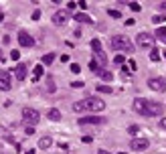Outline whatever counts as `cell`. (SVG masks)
<instances>
[{"mask_svg": "<svg viewBox=\"0 0 166 154\" xmlns=\"http://www.w3.org/2000/svg\"><path fill=\"white\" fill-rule=\"evenodd\" d=\"M99 75H101V79L103 81H112L113 79V75L109 73V71H103V69H99Z\"/></svg>", "mask_w": 166, "mask_h": 154, "instance_id": "cell-20", "label": "cell"}, {"mask_svg": "<svg viewBox=\"0 0 166 154\" xmlns=\"http://www.w3.org/2000/svg\"><path fill=\"white\" fill-rule=\"evenodd\" d=\"M77 124H79V126H87V124H103V118H101V116H87V118H79Z\"/></svg>", "mask_w": 166, "mask_h": 154, "instance_id": "cell-11", "label": "cell"}, {"mask_svg": "<svg viewBox=\"0 0 166 154\" xmlns=\"http://www.w3.org/2000/svg\"><path fill=\"white\" fill-rule=\"evenodd\" d=\"M99 154H109V152H106V150H99Z\"/></svg>", "mask_w": 166, "mask_h": 154, "instance_id": "cell-45", "label": "cell"}, {"mask_svg": "<svg viewBox=\"0 0 166 154\" xmlns=\"http://www.w3.org/2000/svg\"><path fill=\"white\" fill-rule=\"evenodd\" d=\"M10 85H12V83H10V73L2 69V71H0V89H2V91H8Z\"/></svg>", "mask_w": 166, "mask_h": 154, "instance_id": "cell-8", "label": "cell"}, {"mask_svg": "<svg viewBox=\"0 0 166 154\" xmlns=\"http://www.w3.org/2000/svg\"><path fill=\"white\" fill-rule=\"evenodd\" d=\"M53 146V140L49 138V136H45V138H41L39 140V148H43V150H47V148Z\"/></svg>", "mask_w": 166, "mask_h": 154, "instance_id": "cell-14", "label": "cell"}, {"mask_svg": "<svg viewBox=\"0 0 166 154\" xmlns=\"http://www.w3.org/2000/svg\"><path fill=\"white\" fill-rule=\"evenodd\" d=\"M71 85H73V87H83V83H81V81H73Z\"/></svg>", "mask_w": 166, "mask_h": 154, "instance_id": "cell-41", "label": "cell"}, {"mask_svg": "<svg viewBox=\"0 0 166 154\" xmlns=\"http://www.w3.org/2000/svg\"><path fill=\"white\" fill-rule=\"evenodd\" d=\"M107 14H109V16H113V18H120V16H122L120 10H113V8H109V10H107Z\"/></svg>", "mask_w": 166, "mask_h": 154, "instance_id": "cell-28", "label": "cell"}, {"mask_svg": "<svg viewBox=\"0 0 166 154\" xmlns=\"http://www.w3.org/2000/svg\"><path fill=\"white\" fill-rule=\"evenodd\" d=\"M18 57H20V51H12V53H10V59L12 61H18Z\"/></svg>", "mask_w": 166, "mask_h": 154, "instance_id": "cell-32", "label": "cell"}, {"mask_svg": "<svg viewBox=\"0 0 166 154\" xmlns=\"http://www.w3.org/2000/svg\"><path fill=\"white\" fill-rule=\"evenodd\" d=\"M77 4H79V6L83 8V10H85V6H87V2H85V0H79V2H77Z\"/></svg>", "mask_w": 166, "mask_h": 154, "instance_id": "cell-39", "label": "cell"}, {"mask_svg": "<svg viewBox=\"0 0 166 154\" xmlns=\"http://www.w3.org/2000/svg\"><path fill=\"white\" fill-rule=\"evenodd\" d=\"M109 45H112L113 51H122V53H134V45L132 41L128 39L126 34H116L109 39Z\"/></svg>", "mask_w": 166, "mask_h": 154, "instance_id": "cell-2", "label": "cell"}, {"mask_svg": "<svg viewBox=\"0 0 166 154\" xmlns=\"http://www.w3.org/2000/svg\"><path fill=\"white\" fill-rule=\"evenodd\" d=\"M160 10H164L166 12V2H160Z\"/></svg>", "mask_w": 166, "mask_h": 154, "instance_id": "cell-42", "label": "cell"}, {"mask_svg": "<svg viewBox=\"0 0 166 154\" xmlns=\"http://www.w3.org/2000/svg\"><path fill=\"white\" fill-rule=\"evenodd\" d=\"M24 134H27V136H33V134H34V128H33V126H27Z\"/></svg>", "mask_w": 166, "mask_h": 154, "instance_id": "cell-34", "label": "cell"}, {"mask_svg": "<svg viewBox=\"0 0 166 154\" xmlns=\"http://www.w3.org/2000/svg\"><path fill=\"white\" fill-rule=\"evenodd\" d=\"M75 6H77V2H67V10H73Z\"/></svg>", "mask_w": 166, "mask_h": 154, "instance_id": "cell-36", "label": "cell"}, {"mask_svg": "<svg viewBox=\"0 0 166 154\" xmlns=\"http://www.w3.org/2000/svg\"><path fill=\"white\" fill-rule=\"evenodd\" d=\"M55 61V55L53 53H47V55H43V65H51Z\"/></svg>", "mask_w": 166, "mask_h": 154, "instance_id": "cell-19", "label": "cell"}, {"mask_svg": "<svg viewBox=\"0 0 166 154\" xmlns=\"http://www.w3.org/2000/svg\"><path fill=\"white\" fill-rule=\"evenodd\" d=\"M27 154H34V150H27Z\"/></svg>", "mask_w": 166, "mask_h": 154, "instance_id": "cell-44", "label": "cell"}, {"mask_svg": "<svg viewBox=\"0 0 166 154\" xmlns=\"http://www.w3.org/2000/svg\"><path fill=\"white\" fill-rule=\"evenodd\" d=\"M97 91L99 93H113V89L109 85H97Z\"/></svg>", "mask_w": 166, "mask_h": 154, "instance_id": "cell-21", "label": "cell"}, {"mask_svg": "<svg viewBox=\"0 0 166 154\" xmlns=\"http://www.w3.org/2000/svg\"><path fill=\"white\" fill-rule=\"evenodd\" d=\"M47 116H49V120H53V122H59L61 120V112H59V110H55V107H53V110H49V114H47Z\"/></svg>", "mask_w": 166, "mask_h": 154, "instance_id": "cell-17", "label": "cell"}, {"mask_svg": "<svg viewBox=\"0 0 166 154\" xmlns=\"http://www.w3.org/2000/svg\"><path fill=\"white\" fill-rule=\"evenodd\" d=\"M162 20H164V16H162V14H156V16H152V22H156V25H160Z\"/></svg>", "mask_w": 166, "mask_h": 154, "instance_id": "cell-31", "label": "cell"}, {"mask_svg": "<svg viewBox=\"0 0 166 154\" xmlns=\"http://www.w3.org/2000/svg\"><path fill=\"white\" fill-rule=\"evenodd\" d=\"M89 69H91L93 73H99V63H97V61L93 59V61H91V63H89Z\"/></svg>", "mask_w": 166, "mask_h": 154, "instance_id": "cell-23", "label": "cell"}, {"mask_svg": "<svg viewBox=\"0 0 166 154\" xmlns=\"http://www.w3.org/2000/svg\"><path fill=\"white\" fill-rule=\"evenodd\" d=\"M39 120H41V114L34 110V107H24L22 110V122L27 124V126H37L39 124Z\"/></svg>", "mask_w": 166, "mask_h": 154, "instance_id": "cell-4", "label": "cell"}, {"mask_svg": "<svg viewBox=\"0 0 166 154\" xmlns=\"http://www.w3.org/2000/svg\"><path fill=\"white\" fill-rule=\"evenodd\" d=\"M154 34H156V39H158V41H162V43L166 45V27H160Z\"/></svg>", "mask_w": 166, "mask_h": 154, "instance_id": "cell-16", "label": "cell"}, {"mask_svg": "<svg viewBox=\"0 0 166 154\" xmlns=\"http://www.w3.org/2000/svg\"><path fill=\"white\" fill-rule=\"evenodd\" d=\"M160 128H162V130H166V118H162V120H160Z\"/></svg>", "mask_w": 166, "mask_h": 154, "instance_id": "cell-38", "label": "cell"}, {"mask_svg": "<svg viewBox=\"0 0 166 154\" xmlns=\"http://www.w3.org/2000/svg\"><path fill=\"white\" fill-rule=\"evenodd\" d=\"M118 154H126V152H118Z\"/></svg>", "mask_w": 166, "mask_h": 154, "instance_id": "cell-47", "label": "cell"}, {"mask_svg": "<svg viewBox=\"0 0 166 154\" xmlns=\"http://www.w3.org/2000/svg\"><path fill=\"white\" fill-rule=\"evenodd\" d=\"M27 67L28 65H24V63H18V65L14 67V77H16L18 81H22L24 77H27Z\"/></svg>", "mask_w": 166, "mask_h": 154, "instance_id": "cell-12", "label": "cell"}, {"mask_svg": "<svg viewBox=\"0 0 166 154\" xmlns=\"http://www.w3.org/2000/svg\"><path fill=\"white\" fill-rule=\"evenodd\" d=\"M71 71H73V73H79L81 65H79V63H71Z\"/></svg>", "mask_w": 166, "mask_h": 154, "instance_id": "cell-30", "label": "cell"}, {"mask_svg": "<svg viewBox=\"0 0 166 154\" xmlns=\"http://www.w3.org/2000/svg\"><path fill=\"white\" fill-rule=\"evenodd\" d=\"M136 43H138V47L142 49H154V43H156V37L150 33H138L136 34Z\"/></svg>", "mask_w": 166, "mask_h": 154, "instance_id": "cell-5", "label": "cell"}, {"mask_svg": "<svg viewBox=\"0 0 166 154\" xmlns=\"http://www.w3.org/2000/svg\"><path fill=\"white\" fill-rule=\"evenodd\" d=\"M138 130H140V126H136V124H132V126L128 128V132H130V136H136V134H138Z\"/></svg>", "mask_w": 166, "mask_h": 154, "instance_id": "cell-24", "label": "cell"}, {"mask_svg": "<svg viewBox=\"0 0 166 154\" xmlns=\"http://www.w3.org/2000/svg\"><path fill=\"white\" fill-rule=\"evenodd\" d=\"M31 18H33V20H39V18H41V10H34V12H33V16H31Z\"/></svg>", "mask_w": 166, "mask_h": 154, "instance_id": "cell-35", "label": "cell"}, {"mask_svg": "<svg viewBox=\"0 0 166 154\" xmlns=\"http://www.w3.org/2000/svg\"><path fill=\"white\" fill-rule=\"evenodd\" d=\"M128 69H132V71H136V69H138V65H136V61H134V59L128 61Z\"/></svg>", "mask_w": 166, "mask_h": 154, "instance_id": "cell-29", "label": "cell"}, {"mask_svg": "<svg viewBox=\"0 0 166 154\" xmlns=\"http://www.w3.org/2000/svg\"><path fill=\"white\" fill-rule=\"evenodd\" d=\"M73 18L77 20V22H93V18H91V16H87L85 12H77Z\"/></svg>", "mask_w": 166, "mask_h": 154, "instance_id": "cell-15", "label": "cell"}, {"mask_svg": "<svg viewBox=\"0 0 166 154\" xmlns=\"http://www.w3.org/2000/svg\"><path fill=\"white\" fill-rule=\"evenodd\" d=\"M128 4H130V8H132L134 12H140V10H142V6H140L138 2H128Z\"/></svg>", "mask_w": 166, "mask_h": 154, "instance_id": "cell-27", "label": "cell"}, {"mask_svg": "<svg viewBox=\"0 0 166 154\" xmlns=\"http://www.w3.org/2000/svg\"><path fill=\"white\" fill-rule=\"evenodd\" d=\"M148 146H150L148 138H132V142H130V148L136 150V152H142V150H146Z\"/></svg>", "mask_w": 166, "mask_h": 154, "instance_id": "cell-6", "label": "cell"}, {"mask_svg": "<svg viewBox=\"0 0 166 154\" xmlns=\"http://www.w3.org/2000/svg\"><path fill=\"white\" fill-rule=\"evenodd\" d=\"M0 61H4V55H2V51H0Z\"/></svg>", "mask_w": 166, "mask_h": 154, "instance_id": "cell-43", "label": "cell"}, {"mask_svg": "<svg viewBox=\"0 0 166 154\" xmlns=\"http://www.w3.org/2000/svg\"><path fill=\"white\" fill-rule=\"evenodd\" d=\"M148 87L154 89V91H166V79H162V77H152V79H148Z\"/></svg>", "mask_w": 166, "mask_h": 154, "instance_id": "cell-7", "label": "cell"}, {"mask_svg": "<svg viewBox=\"0 0 166 154\" xmlns=\"http://www.w3.org/2000/svg\"><path fill=\"white\" fill-rule=\"evenodd\" d=\"M91 49H93V53H97V51H101V43L97 39H93L91 41Z\"/></svg>", "mask_w": 166, "mask_h": 154, "instance_id": "cell-22", "label": "cell"}, {"mask_svg": "<svg viewBox=\"0 0 166 154\" xmlns=\"http://www.w3.org/2000/svg\"><path fill=\"white\" fill-rule=\"evenodd\" d=\"M106 107V101L97 100V97H85L81 101H75L73 103V112H101Z\"/></svg>", "mask_w": 166, "mask_h": 154, "instance_id": "cell-1", "label": "cell"}, {"mask_svg": "<svg viewBox=\"0 0 166 154\" xmlns=\"http://www.w3.org/2000/svg\"><path fill=\"white\" fill-rule=\"evenodd\" d=\"M134 22H136V20H134V18H128V20H126V27H132Z\"/></svg>", "mask_w": 166, "mask_h": 154, "instance_id": "cell-40", "label": "cell"}, {"mask_svg": "<svg viewBox=\"0 0 166 154\" xmlns=\"http://www.w3.org/2000/svg\"><path fill=\"white\" fill-rule=\"evenodd\" d=\"M47 89H49V91H55V81H53V77H49V79H47Z\"/></svg>", "mask_w": 166, "mask_h": 154, "instance_id": "cell-26", "label": "cell"}, {"mask_svg": "<svg viewBox=\"0 0 166 154\" xmlns=\"http://www.w3.org/2000/svg\"><path fill=\"white\" fill-rule=\"evenodd\" d=\"M81 142H85V144H89V142H91V136H83V138H81Z\"/></svg>", "mask_w": 166, "mask_h": 154, "instance_id": "cell-37", "label": "cell"}, {"mask_svg": "<svg viewBox=\"0 0 166 154\" xmlns=\"http://www.w3.org/2000/svg\"><path fill=\"white\" fill-rule=\"evenodd\" d=\"M93 55H95V61H99V69L106 67L107 57H106V53H103V49H101V51H97V53H93Z\"/></svg>", "mask_w": 166, "mask_h": 154, "instance_id": "cell-13", "label": "cell"}, {"mask_svg": "<svg viewBox=\"0 0 166 154\" xmlns=\"http://www.w3.org/2000/svg\"><path fill=\"white\" fill-rule=\"evenodd\" d=\"M150 59H152V61H160V53L156 51V49H152V51H150Z\"/></svg>", "mask_w": 166, "mask_h": 154, "instance_id": "cell-25", "label": "cell"}, {"mask_svg": "<svg viewBox=\"0 0 166 154\" xmlns=\"http://www.w3.org/2000/svg\"><path fill=\"white\" fill-rule=\"evenodd\" d=\"M164 114V106L160 101H144V110H142V116H148V118H154V116H162Z\"/></svg>", "mask_w": 166, "mask_h": 154, "instance_id": "cell-3", "label": "cell"}, {"mask_svg": "<svg viewBox=\"0 0 166 154\" xmlns=\"http://www.w3.org/2000/svg\"><path fill=\"white\" fill-rule=\"evenodd\" d=\"M18 45H22V47H33V45H34V39L28 33L20 31V33H18Z\"/></svg>", "mask_w": 166, "mask_h": 154, "instance_id": "cell-10", "label": "cell"}, {"mask_svg": "<svg viewBox=\"0 0 166 154\" xmlns=\"http://www.w3.org/2000/svg\"><path fill=\"white\" fill-rule=\"evenodd\" d=\"M113 61H116V63H118V65H122V63H124V55H116V59H113Z\"/></svg>", "mask_w": 166, "mask_h": 154, "instance_id": "cell-33", "label": "cell"}, {"mask_svg": "<svg viewBox=\"0 0 166 154\" xmlns=\"http://www.w3.org/2000/svg\"><path fill=\"white\" fill-rule=\"evenodd\" d=\"M67 20H69V12H67V10H57V12L53 14V22L57 25V27L65 25Z\"/></svg>", "mask_w": 166, "mask_h": 154, "instance_id": "cell-9", "label": "cell"}, {"mask_svg": "<svg viewBox=\"0 0 166 154\" xmlns=\"http://www.w3.org/2000/svg\"><path fill=\"white\" fill-rule=\"evenodd\" d=\"M41 77H43V67H41V65H37V67H34V71H33V81H39Z\"/></svg>", "mask_w": 166, "mask_h": 154, "instance_id": "cell-18", "label": "cell"}, {"mask_svg": "<svg viewBox=\"0 0 166 154\" xmlns=\"http://www.w3.org/2000/svg\"><path fill=\"white\" fill-rule=\"evenodd\" d=\"M2 18H4V14H2V12H0V22H2Z\"/></svg>", "mask_w": 166, "mask_h": 154, "instance_id": "cell-46", "label": "cell"}]
</instances>
